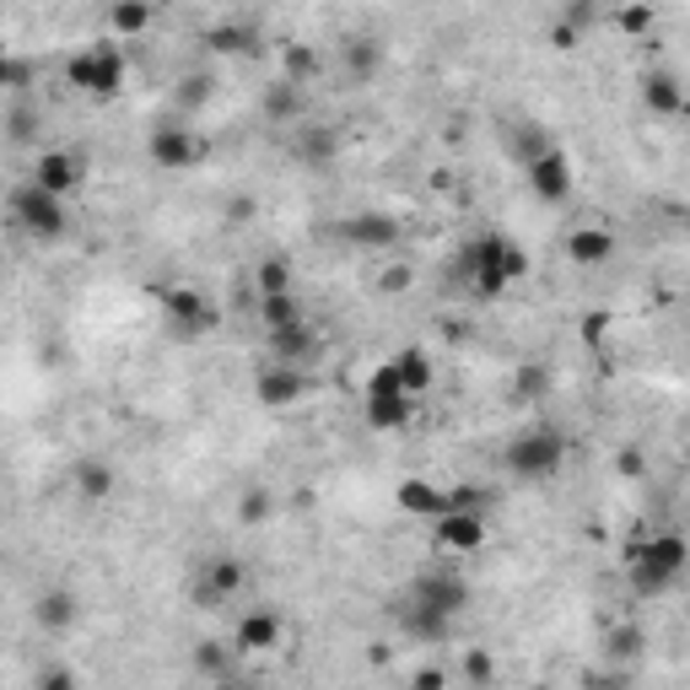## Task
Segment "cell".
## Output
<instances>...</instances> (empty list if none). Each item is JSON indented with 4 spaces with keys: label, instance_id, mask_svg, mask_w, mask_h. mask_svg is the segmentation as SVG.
Instances as JSON below:
<instances>
[{
    "label": "cell",
    "instance_id": "obj_1",
    "mask_svg": "<svg viewBox=\"0 0 690 690\" xmlns=\"http://www.w3.org/2000/svg\"><path fill=\"white\" fill-rule=\"evenodd\" d=\"M464 604H469V582L459 572H448V566H431V572L415 577V588L405 593L400 620H405V631L415 642H448V631L464 615Z\"/></svg>",
    "mask_w": 690,
    "mask_h": 690
},
{
    "label": "cell",
    "instance_id": "obj_2",
    "mask_svg": "<svg viewBox=\"0 0 690 690\" xmlns=\"http://www.w3.org/2000/svg\"><path fill=\"white\" fill-rule=\"evenodd\" d=\"M459 265H464V280H469L475 302H497L513 280H524V271H529L524 249L507 243L502 233H480V238H469Z\"/></svg>",
    "mask_w": 690,
    "mask_h": 690
},
{
    "label": "cell",
    "instance_id": "obj_3",
    "mask_svg": "<svg viewBox=\"0 0 690 690\" xmlns=\"http://www.w3.org/2000/svg\"><path fill=\"white\" fill-rule=\"evenodd\" d=\"M686 572H690V545H686V535H675V529L648 535V540L631 551V566H626L631 593H642V599L669 593V588H675Z\"/></svg>",
    "mask_w": 690,
    "mask_h": 690
},
{
    "label": "cell",
    "instance_id": "obj_4",
    "mask_svg": "<svg viewBox=\"0 0 690 690\" xmlns=\"http://www.w3.org/2000/svg\"><path fill=\"white\" fill-rule=\"evenodd\" d=\"M502 464H507V475H518L529 486H545V480L561 475V464H566V431L561 426H524L507 442Z\"/></svg>",
    "mask_w": 690,
    "mask_h": 690
},
{
    "label": "cell",
    "instance_id": "obj_5",
    "mask_svg": "<svg viewBox=\"0 0 690 690\" xmlns=\"http://www.w3.org/2000/svg\"><path fill=\"white\" fill-rule=\"evenodd\" d=\"M11 227L27 233L33 243H60L71 233V211H65V195L43 189L38 178H27L22 189H11Z\"/></svg>",
    "mask_w": 690,
    "mask_h": 690
},
{
    "label": "cell",
    "instance_id": "obj_6",
    "mask_svg": "<svg viewBox=\"0 0 690 690\" xmlns=\"http://www.w3.org/2000/svg\"><path fill=\"white\" fill-rule=\"evenodd\" d=\"M65 81L87 98H120L125 87V49L120 43H87L81 54L65 60Z\"/></svg>",
    "mask_w": 690,
    "mask_h": 690
},
{
    "label": "cell",
    "instance_id": "obj_7",
    "mask_svg": "<svg viewBox=\"0 0 690 690\" xmlns=\"http://www.w3.org/2000/svg\"><path fill=\"white\" fill-rule=\"evenodd\" d=\"M362 411H367V426L373 431H400L415 411V394L400 384V367H394V356L389 362H378L373 367V378H367V400H362Z\"/></svg>",
    "mask_w": 690,
    "mask_h": 690
},
{
    "label": "cell",
    "instance_id": "obj_8",
    "mask_svg": "<svg viewBox=\"0 0 690 690\" xmlns=\"http://www.w3.org/2000/svg\"><path fill=\"white\" fill-rule=\"evenodd\" d=\"M162 313H167V329L178 335V340H200V335H211L216 329V302H205L195 286H173L167 297H162Z\"/></svg>",
    "mask_w": 690,
    "mask_h": 690
},
{
    "label": "cell",
    "instance_id": "obj_9",
    "mask_svg": "<svg viewBox=\"0 0 690 690\" xmlns=\"http://www.w3.org/2000/svg\"><path fill=\"white\" fill-rule=\"evenodd\" d=\"M146 151H151V162L162 167V173H189L200 156H205V140L195 136V130H178V125H162V130H151L146 140Z\"/></svg>",
    "mask_w": 690,
    "mask_h": 690
},
{
    "label": "cell",
    "instance_id": "obj_10",
    "mask_svg": "<svg viewBox=\"0 0 690 690\" xmlns=\"http://www.w3.org/2000/svg\"><path fill=\"white\" fill-rule=\"evenodd\" d=\"M524 178H529V189H535L545 205H561V200L572 195V156H566L561 146H545L535 162H524Z\"/></svg>",
    "mask_w": 690,
    "mask_h": 690
},
{
    "label": "cell",
    "instance_id": "obj_11",
    "mask_svg": "<svg viewBox=\"0 0 690 690\" xmlns=\"http://www.w3.org/2000/svg\"><path fill=\"white\" fill-rule=\"evenodd\" d=\"M437 545L448 555H475L486 545V507H453L437 518Z\"/></svg>",
    "mask_w": 690,
    "mask_h": 690
},
{
    "label": "cell",
    "instance_id": "obj_12",
    "mask_svg": "<svg viewBox=\"0 0 690 690\" xmlns=\"http://www.w3.org/2000/svg\"><path fill=\"white\" fill-rule=\"evenodd\" d=\"M254 394H260L265 411H286V405H297V400L308 394V373H302L297 362H271V367L254 378Z\"/></svg>",
    "mask_w": 690,
    "mask_h": 690
},
{
    "label": "cell",
    "instance_id": "obj_13",
    "mask_svg": "<svg viewBox=\"0 0 690 690\" xmlns=\"http://www.w3.org/2000/svg\"><path fill=\"white\" fill-rule=\"evenodd\" d=\"M340 238H346L351 249L389 254V249L400 243V222H394V216H384V211H356V216H346V222H340Z\"/></svg>",
    "mask_w": 690,
    "mask_h": 690
},
{
    "label": "cell",
    "instance_id": "obj_14",
    "mask_svg": "<svg viewBox=\"0 0 690 690\" xmlns=\"http://www.w3.org/2000/svg\"><path fill=\"white\" fill-rule=\"evenodd\" d=\"M238 588H243V561H238V555H211V561L200 566L195 599H200V610H216V604H227Z\"/></svg>",
    "mask_w": 690,
    "mask_h": 690
},
{
    "label": "cell",
    "instance_id": "obj_15",
    "mask_svg": "<svg viewBox=\"0 0 690 690\" xmlns=\"http://www.w3.org/2000/svg\"><path fill=\"white\" fill-rule=\"evenodd\" d=\"M566 260H572L577 271L610 265V260H615V233H610V227H572V233H566Z\"/></svg>",
    "mask_w": 690,
    "mask_h": 690
},
{
    "label": "cell",
    "instance_id": "obj_16",
    "mask_svg": "<svg viewBox=\"0 0 690 690\" xmlns=\"http://www.w3.org/2000/svg\"><path fill=\"white\" fill-rule=\"evenodd\" d=\"M394 502L411 513V518H442V513H453V491H442V486H431V480H400V491H394Z\"/></svg>",
    "mask_w": 690,
    "mask_h": 690
},
{
    "label": "cell",
    "instance_id": "obj_17",
    "mask_svg": "<svg viewBox=\"0 0 690 690\" xmlns=\"http://www.w3.org/2000/svg\"><path fill=\"white\" fill-rule=\"evenodd\" d=\"M233 648L238 653H271V648H280V615L276 610H249L238 620V631H233Z\"/></svg>",
    "mask_w": 690,
    "mask_h": 690
},
{
    "label": "cell",
    "instance_id": "obj_18",
    "mask_svg": "<svg viewBox=\"0 0 690 690\" xmlns=\"http://www.w3.org/2000/svg\"><path fill=\"white\" fill-rule=\"evenodd\" d=\"M271 335V356L276 362H313L318 356V335L308 329V318H297V324H280V329H265Z\"/></svg>",
    "mask_w": 690,
    "mask_h": 690
},
{
    "label": "cell",
    "instance_id": "obj_19",
    "mask_svg": "<svg viewBox=\"0 0 690 690\" xmlns=\"http://www.w3.org/2000/svg\"><path fill=\"white\" fill-rule=\"evenodd\" d=\"M335 151H340V136H335L329 125H297V136H291V156H297L302 167H329V162H335Z\"/></svg>",
    "mask_w": 690,
    "mask_h": 690
},
{
    "label": "cell",
    "instance_id": "obj_20",
    "mask_svg": "<svg viewBox=\"0 0 690 690\" xmlns=\"http://www.w3.org/2000/svg\"><path fill=\"white\" fill-rule=\"evenodd\" d=\"M378 65H384L378 38L356 33V38H346V43H340V71H346V81H373V76H378Z\"/></svg>",
    "mask_w": 690,
    "mask_h": 690
},
{
    "label": "cell",
    "instance_id": "obj_21",
    "mask_svg": "<svg viewBox=\"0 0 690 690\" xmlns=\"http://www.w3.org/2000/svg\"><path fill=\"white\" fill-rule=\"evenodd\" d=\"M642 109L658 114V120H669V114L686 109V87H680L669 71H648V76H642Z\"/></svg>",
    "mask_w": 690,
    "mask_h": 690
},
{
    "label": "cell",
    "instance_id": "obj_22",
    "mask_svg": "<svg viewBox=\"0 0 690 690\" xmlns=\"http://www.w3.org/2000/svg\"><path fill=\"white\" fill-rule=\"evenodd\" d=\"M33 178H38L43 189H54V195H71V189L81 184V162H76L71 151H38Z\"/></svg>",
    "mask_w": 690,
    "mask_h": 690
},
{
    "label": "cell",
    "instance_id": "obj_23",
    "mask_svg": "<svg viewBox=\"0 0 690 690\" xmlns=\"http://www.w3.org/2000/svg\"><path fill=\"white\" fill-rule=\"evenodd\" d=\"M254 43H260V33H254L249 22H216V27L205 33V49H211V54H227V60L249 54Z\"/></svg>",
    "mask_w": 690,
    "mask_h": 690
},
{
    "label": "cell",
    "instance_id": "obj_24",
    "mask_svg": "<svg viewBox=\"0 0 690 690\" xmlns=\"http://www.w3.org/2000/svg\"><path fill=\"white\" fill-rule=\"evenodd\" d=\"M265 120H276V125H302V87H297V81L280 76L276 87L265 92Z\"/></svg>",
    "mask_w": 690,
    "mask_h": 690
},
{
    "label": "cell",
    "instance_id": "obj_25",
    "mask_svg": "<svg viewBox=\"0 0 690 690\" xmlns=\"http://www.w3.org/2000/svg\"><path fill=\"white\" fill-rule=\"evenodd\" d=\"M394 367H400V384H405L411 394H426L431 378H437V367H431V356H426L421 346H405V351L394 356Z\"/></svg>",
    "mask_w": 690,
    "mask_h": 690
},
{
    "label": "cell",
    "instance_id": "obj_26",
    "mask_svg": "<svg viewBox=\"0 0 690 690\" xmlns=\"http://www.w3.org/2000/svg\"><path fill=\"white\" fill-rule=\"evenodd\" d=\"M71 620H76V593H65V588L38 593V626L43 631H65Z\"/></svg>",
    "mask_w": 690,
    "mask_h": 690
},
{
    "label": "cell",
    "instance_id": "obj_27",
    "mask_svg": "<svg viewBox=\"0 0 690 690\" xmlns=\"http://www.w3.org/2000/svg\"><path fill=\"white\" fill-rule=\"evenodd\" d=\"M297 318H302V302H297L291 286H286V291H260V324H265V329L297 324Z\"/></svg>",
    "mask_w": 690,
    "mask_h": 690
},
{
    "label": "cell",
    "instance_id": "obj_28",
    "mask_svg": "<svg viewBox=\"0 0 690 690\" xmlns=\"http://www.w3.org/2000/svg\"><path fill=\"white\" fill-rule=\"evenodd\" d=\"M109 27H114V38H140L151 27V0H114Z\"/></svg>",
    "mask_w": 690,
    "mask_h": 690
},
{
    "label": "cell",
    "instance_id": "obj_29",
    "mask_svg": "<svg viewBox=\"0 0 690 690\" xmlns=\"http://www.w3.org/2000/svg\"><path fill=\"white\" fill-rule=\"evenodd\" d=\"M551 367L545 362H524L518 373H513V400H524V405H535V400H545L551 394Z\"/></svg>",
    "mask_w": 690,
    "mask_h": 690
},
{
    "label": "cell",
    "instance_id": "obj_30",
    "mask_svg": "<svg viewBox=\"0 0 690 690\" xmlns=\"http://www.w3.org/2000/svg\"><path fill=\"white\" fill-rule=\"evenodd\" d=\"M114 491V469L103 464V459H87V464H76V497H87V502H103Z\"/></svg>",
    "mask_w": 690,
    "mask_h": 690
},
{
    "label": "cell",
    "instance_id": "obj_31",
    "mask_svg": "<svg viewBox=\"0 0 690 690\" xmlns=\"http://www.w3.org/2000/svg\"><path fill=\"white\" fill-rule=\"evenodd\" d=\"M271 513H276V497H271L265 486H249V491H243V502H238V524L260 529V524H271Z\"/></svg>",
    "mask_w": 690,
    "mask_h": 690
},
{
    "label": "cell",
    "instance_id": "obj_32",
    "mask_svg": "<svg viewBox=\"0 0 690 690\" xmlns=\"http://www.w3.org/2000/svg\"><path fill=\"white\" fill-rule=\"evenodd\" d=\"M280 60H286V81H297V87H302V81L318 71V54H313V49H297V43H291Z\"/></svg>",
    "mask_w": 690,
    "mask_h": 690
},
{
    "label": "cell",
    "instance_id": "obj_33",
    "mask_svg": "<svg viewBox=\"0 0 690 690\" xmlns=\"http://www.w3.org/2000/svg\"><path fill=\"white\" fill-rule=\"evenodd\" d=\"M254 286H260V291H286V286H291L286 260H265V265H260V276H254Z\"/></svg>",
    "mask_w": 690,
    "mask_h": 690
},
{
    "label": "cell",
    "instance_id": "obj_34",
    "mask_svg": "<svg viewBox=\"0 0 690 690\" xmlns=\"http://www.w3.org/2000/svg\"><path fill=\"white\" fill-rule=\"evenodd\" d=\"M195 664H200L205 675H227V653H222L216 642H200V648H195Z\"/></svg>",
    "mask_w": 690,
    "mask_h": 690
},
{
    "label": "cell",
    "instance_id": "obj_35",
    "mask_svg": "<svg viewBox=\"0 0 690 690\" xmlns=\"http://www.w3.org/2000/svg\"><path fill=\"white\" fill-rule=\"evenodd\" d=\"M653 27V5H626L620 11V33H648Z\"/></svg>",
    "mask_w": 690,
    "mask_h": 690
},
{
    "label": "cell",
    "instance_id": "obj_36",
    "mask_svg": "<svg viewBox=\"0 0 690 690\" xmlns=\"http://www.w3.org/2000/svg\"><path fill=\"white\" fill-rule=\"evenodd\" d=\"M604 648H610V653H637V648H642V631H637V626H620V631H610Z\"/></svg>",
    "mask_w": 690,
    "mask_h": 690
},
{
    "label": "cell",
    "instance_id": "obj_37",
    "mask_svg": "<svg viewBox=\"0 0 690 690\" xmlns=\"http://www.w3.org/2000/svg\"><path fill=\"white\" fill-rule=\"evenodd\" d=\"M0 81H5L11 92H22V87H27V65H22V60H5V65H0Z\"/></svg>",
    "mask_w": 690,
    "mask_h": 690
},
{
    "label": "cell",
    "instance_id": "obj_38",
    "mask_svg": "<svg viewBox=\"0 0 690 690\" xmlns=\"http://www.w3.org/2000/svg\"><path fill=\"white\" fill-rule=\"evenodd\" d=\"M378 286H384V291H405V286H411V271H405V265H389V271L378 276Z\"/></svg>",
    "mask_w": 690,
    "mask_h": 690
},
{
    "label": "cell",
    "instance_id": "obj_39",
    "mask_svg": "<svg viewBox=\"0 0 690 690\" xmlns=\"http://www.w3.org/2000/svg\"><path fill=\"white\" fill-rule=\"evenodd\" d=\"M551 43H555V49H577V22H555Z\"/></svg>",
    "mask_w": 690,
    "mask_h": 690
},
{
    "label": "cell",
    "instance_id": "obj_40",
    "mask_svg": "<svg viewBox=\"0 0 690 690\" xmlns=\"http://www.w3.org/2000/svg\"><path fill=\"white\" fill-rule=\"evenodd\" d=\"M464 675H469V680H491V658H486V653H469V658H464Z\"/></svg>",
    "mask_w": 690,
    "mask_h": 690
},
{
    "label": "cell",
    "instance_id": "obj_41",
    "mask_svg": "<svg viewBox=\"0 0 690 690\" xmlns=\"http://www.w3.org/2000/svg\"><path fill=\"white\" fill-rule=\"evenodd\" d=\"M38 686H43V690H71L76 680H71L65 669H49V675H38Z\"/></svg>",
    "mask_w": 690,
    "mask_h": 690
},
{
    "label": "cell",
    "instance_id": "obj_42",
    "mask_svg": "<svg viewBox=\"0 0 690 690\" xmlns=\"http://www.w3.org/2000/svg\"><path fill=\"white\" fill-rule=\"evenodd\" d=\"M184 87H189V92H184V103H200V98H205V76H189Z\"/></svg>",
    "mask_w": 690,
    "mask_h": 690
},
{
    "label": "cell",
    "instance_id": "obj_43",
    "mask_svg": "<svg viewBox=\"0 0 690 690\" xmlns=\"http://www.w3.org/2000/svg\"><path fill=\"white\" fill-rule=\"evenodd\" d=\"M642 469V453H620V475H637Z\"/></svg>",
    "mask_w": 690,
    "mask_h": 690
},
{
    "label": "cell",
    "instance_id": "obj_44",
    "mask_svg": "<svg viewBox=\"0 0 690 690\" xmlns=\"http://www.w3.org/2000/svg\"><path fill=\"white\" fill-rule=\"evenodd\" d=\"M680 114H686V120H690V87H686V109H680Z\"/></svg>",
    "mask_w": 690,
    "mask_h": 690
},
{
    "label": "cell",
    "instance_id": "obj_45",
    "mask_svg": "<svg viewBox=\"0 0 690 690\" xmlns=\"http://www.w3.org/2000/svg\"><path fill=\"white\" fill-rule=\"evenodd\" d=\"M686 233H690V216H686Z\"/></svg>",
    "mask_w": 690,
    "mask_h": 690
}]
</instances>
